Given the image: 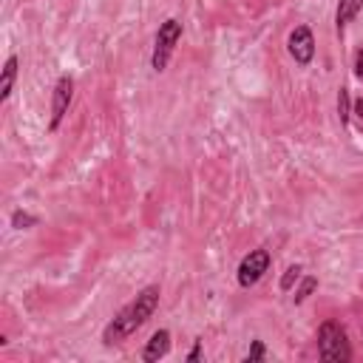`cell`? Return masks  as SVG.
Instances as JSON below:
<instances>
[{"label":"cell","mask_w":363,"mask_h":363,"mask_svg":"<svg viewBox=\"0 0 363 363\" xmlns=\"http://www.w3.org/2000/svg\"><path fill=\"white\" fill-rule=\"evenodd\" d=\"M159 286L157 284H151V286H145L142 293L105 326V332H103V343L105 346H114V343H122V341H128L136 329H142L145 324H148L151 318H154V312H157V307H159Z\"/></svg>","instance_id":"1"},{"label":"cell","mask_w":363,"mask_h":363,"mask_svg":"<svg viewBox=\"0 0 363 363\" xmlns=\"http://www.w3.org/2000/svg\"><path fill=\"white\" fill-rule=\"evenodd\" d=\"M318 352L329 363H349L352 360V346L346 338V329L338 321H324L318 329Z\"/></svg>","instance_id":"2"},{"label":"cell","mask_w":363,"mask_h":363,"mask_svg":"<svg viewBox=\"0 0 363 363\" xmlns=\"http://www.w3.org/2000/svg\"><path fill=\"white\" fill-rule=\"evenodd\" d=\"M179 37H182V23H179L176 18H168V20L159 26V32H157L154 57H151L154 71H165V68H168V60H171L176 43H179Z\"/></svg>","instance_id":"3"},{"label":"cell","mask_w":363,"mask_h":363,"mask_svg":"<svg viewBox=\"0 0 363 363\" xmlns=\"http://www.w3.org/2000/svg\"><path fill=\"white\" fill-rule=\"evenodd\" d=\"M270 270V250L258 247V250H250V256H244V261L239 264V284L247 289L253 284H258L264 278V272Z\"/></svg>","instance_id":"4"},{"label":"cell","mask_w":363,"mask_h":363,"mask_svg":"<svg viewBox=\"0 0 363 363\" xmlns=\"http://www.w3.org/2000/svg\"><path fill=\"white\" fill-rule=\"evenodd\" d=\"M286 48H289V54H293V60L298 65H310L312 57H315V37H312L310 26H296L293 32H289Z\"/></svg>","instance_id":"5"},{"label":"cell","mask_w":363,"mask_h":363,"mask_svg":"<svg viewBox=\"0 0 363 363\" xmlns=\"http://www.w3.org/2000/svg\"><path fill=\"white\" fill-rule=\"evenodd\" d=\"M71 97H74V80H71L68 74H62L54 86V94H51V131H57L62 117L68 114Z\"/></svg>","instance_id":"6"},{"label":"cell","mask_w":363,"mask_h":363,"mask_svg":"<svg viewBox=\"0 0 363 363\" xmlns=\"http://www.w3.org/2000/svg\"><path fill=\"white\" fill-rule=\"evenodd\" d=\"M168 352H171V332H168V329H159V332L151 335L148 343H145L142 357L148 360V363H157V360H162Z\"/></svg>","instance_id":"7"},{"label":"cell","mask_w":363,"mask_h":363,"mask_svg":"<svg viewBox=\"0 0 363 363\" xmlns=\"http://www.w3.org/2000/svg\"><path fill=\"white\" fill-rule=\"evenodd\" d=\"M15 80H18V57L9 54L6 62H4V74H0V103H6L12 97Z\"/></svg>","instance_id":"8"},{"label":"cell","mask_w":363,"mask_h":363,"mask_svg":"<svg viewBox=\"0 0 363 363\" xmlns=\"http://www.w3.org/2000/svg\"><path fill=\"white\" fill-rule=\"evenodd\" d=\"M363 9V0H341L338 4V12H335V26H338V34H343L346 23Z\"/></svg>","instance_id":"9"},{"label":"cell","mask_w":363,"mask_h":363,"mask_svg":"<svg viewBox=\"0 0 363 363\" xmlns=\"http://www.w3.org/2000/svg\"><path fill=\"white\" fill-rule=\"evenodd\" d=\"M37 225V219L32 213H23V210H15L12 213V227H18V230H29V227H34Z\"/></svg>","instance_id":"10"},{"label":"cell","mask_w":363,"mask_h":363,"mask_svg":"<svg viewBox=\"0 0 363 363\" xmlns=\"http://www.w3.org/2000/svg\"><path fill=\"white\" fill-rule=\"evenodd\" d=\"M301 264H293V267H286V272H284V278H281V289L284 293H289V289H293V284L301 278Z\"/></svg>","instance_id":"11"},{"label":"cell","mask_w":363,"mask_h":363,"mask_svg":"<svg viewBox=\"0 0 363 363\" xmlns=\"http://www.w3.org/2000/svg\"><path fill=\"white\" fill-rule=\"evenodd\" d=\"M318 286V278H312V275H307L304 278V284L298 286V293H296V304H304L307 298H310V293H312V289Z\"/></svg>","instance_id":"12"},{"label":"cell","mask_w":363,"mask_h":363,"mask_svg":"<svg viewBox=\"0 0 363 363\" xmlns=\"http://www.w3.org/2000/svg\"><path fill=\"white\" fill-rule=\"evenodd\" d=\"M338 117H341V125L349 122V88H341L338 94Z\"/></svg>","instance_id":"13"},{"label":"cell","mask_w":363,"mask_h":363,"mask_svg":"<svg viewBox=\"0 0 363 363\" xmlns=\"http://www.w3.org/2000/svg\"><path fill=\"white\" fill-rule=\"evenodd\" d=\"M264 355H267L264 343H261V341H253V346H250V352H247L244 363H256V360H264Z\"/></svg>","instance_id":"14"},{"label":"cell","mask_w":363,"mask_h":363,"mask_svg":"<svg viewBox=\"0 0 363 363\" xmlns=\"http://www.w3.org/2000/svg\"><path fill=\"white\" fill-rule=\"evenodd\" d=\"M355 74H357L360 80H363V48H360V51L355 54Z\"/></svg>","instance_id":"15"},{"label":"cell","mask_w":363,"mask_h":363,"mask_svg":"<svg viewBox=\"0 0 363 363\" xmlns=\"http://www.w3.org/2000/svg\"><path fill=\"white\" fill-rule=\"evenodd\" d=\"M202 357V341H196V346L190 349V355H187V360H199Z\"/></svg>","instance_id":"16"},{"label":"cell","mask_w":363,"mask_h":363,"mask_svg":"<svg viewBox=\"0 0 363 363\" xmlns=\"http://www.w3.org/2000/svg\"><path fill=\"white\" fill-rule=\"evenodd\" d=\"M355 114H357V117H363V100H360V103L355 105Z\"/></svg>","instance_id":"17"}]
</instances>
